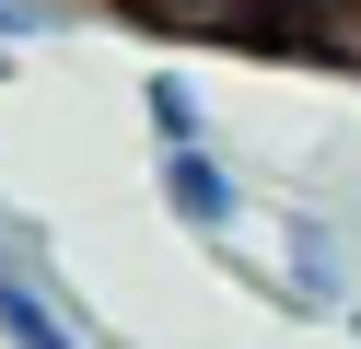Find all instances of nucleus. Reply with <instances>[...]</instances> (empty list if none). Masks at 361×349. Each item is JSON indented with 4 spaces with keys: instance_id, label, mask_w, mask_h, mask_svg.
Masks as SVG:
<instances>
[{
    "instance_id": "1",
    "label": "nucleus",
    "mask_w": 361,
    "mask_h": 349,
    "mask_svg": "<svg viewBox=\"0 0 361 349\" xmlns=\"http://www.w3.org/2000/svg\"><path fill=\"white\" fill-rule=\"evenodd\" d=\"M268 291L291 302V314L314 326H361V245L338 209H280V268H268Z\"/></svg>"
},
{
    "instance_id": "2",
    "label": "nucleus",
    "mask_w": 361,
    "mask_h": 349,
    "mask_svg": "<svg viewBox=\"0 0 361 349\" xmlns=\"http://www.w3.org/2000/svg\"><path fill=\"white\" fill-rule=\"evenodd\" d=\"M152 186H164V221H187L198 245H233L245 233V175L221 152H152Z\"/></svg>"
},
{
    "instance_id": "3",
    "label": "nucleus",
    "mask_w": 361,
    "mask_h": 349,
    "mask_svg": "<svg viewBox=\"0 0 361 349\" xmlns=\"http://www.w3.org/2000/svg\"><path fill=\"white\" fill-rule=\"evenodd\" d=\"M105 12L187 47H280V0H105Z\"/></svg>"
},
{
    "instance_id": "4",
    "label": "nucleus",
    "mask_w": 361,
    "mask_h": 349,
    "mask_svg": "<svg viewBox=\"0 0 361 349\" xmlns=\"http://www.w3.org/2000/svg\"><path fill=\"white\" fill-rule=\"evenodd\" d=\"M0 349H94V314H71L59 279L0 268Z\"/></svg>"
},
{
    "instance_id": "5",
    "label": "nucleus",
    "mask_w": 361,
    "mask_h": 349,
    "mask_svg": "<svg viewBox=\"0 0 361 349\" xmlns=\"http://www.w3.org/2000/svg\"><path fill=\"white\" fill-rule=\"evenodd\" d=\"M140 116H152V152H221V140H210V105H198V82H187V70H140Z\"/></svg>"
},
{
    "instance_id": "6",
    "label": "nucleus",
    "mask_w": 361,
    "mask_h": 349,
    "mask_svg": "<svg viewBox=\"0 0 361 349\" xmlns=\"http://www.w3.org/2000/svg\"><path fill=\"white\" fill-rule=\"evenodd\" d=\"M59 23H71V0H0V59L12 47H47Z\"/></svg>"
},
{
    "instance_id": "7",
    "label": "nucleus",
    "mask_w": 361,
    "mask_h": 349,
    "mask_svg": "<svg viewBox=\"0 0 361 349\" xmlns=\"http://www.w3.org/2000/svg\"><path fill=\"white\" fill-rule=\"evenodd\" d=\"M361 12V0H280V35H291V23H350Z\"/></svg>"
}]
</instances>
